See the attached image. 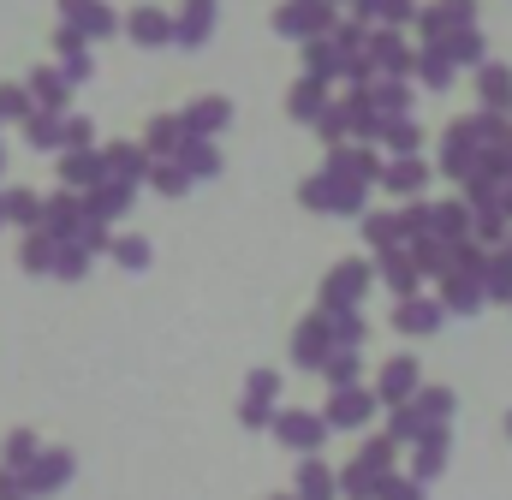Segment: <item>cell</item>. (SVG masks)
<instances>
[{
  "instance_id": "2",
  "label": "cell",
  "mask_w": 512,
  "mask_h": 500,
  "mask_svg": "<svg viewBox=\"0 0 512 500\" xmlns=\"http://www.w3.org/2000/svg\"><path fill=\"white\" fill-rule=\"evenodd\" d=\"M280 429H286V441H298V447L316 441V423H280Z\"/></svg>"
},
{
  "instance_id": "1",
  "label": "cell",
  "mask_w": 512,
  "mask_h": 500,
  "mask_svg": "<svg viewBox=\"0 0 512 500\" xmlns=\"http://www.w3.org/2000/svg\"><path fill=\"white\" fill-rule=\"evenodd\" d=\"M304 495H310V500H328V495H334L328 471H304Z\"/></svg>"
}]
</instances>
